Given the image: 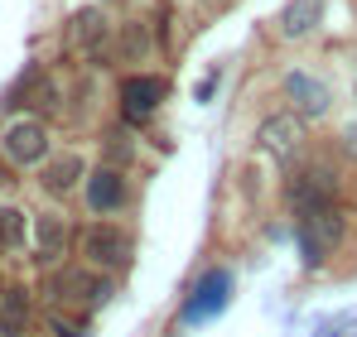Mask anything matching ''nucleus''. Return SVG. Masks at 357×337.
Returning a JSON list of instances; mask_svg holds the SVG:
<instances>
[{
	"label": "nucleus",
	"mask_w": 357,
	"mask_h": 337,
	"mask_svg": "<svg viewBox=\"0 0 357 337\" xmlns=\"http://www.w3.org/2000/svg\"><path fill=\"white\" fill-rule=\"evenodd\" d=\"M77 251H82V260L87 265H97V270H121L126 260H130V236L121 231V226H107V222H97V226H82L77 231Z\"/></svg>",
	"instance_id": "f257e3e1"
},
{
	"label": "nucleus",
	"mask_w": 357,
	"mask_h": 337,
	"mask_svg": "<svg viewBox=\"0 0 357 337\" xmlns=\"http://www.w3.org/2000/svg\"><path fill=\"white\" fill-rule=\"evenodd\" d=\"M256 145L275 159V164H295L299 150H304V120L295 111H275L261 120V130H256Z\"/></svg>",
	"instance_id": "f03ea898"
},
{
	"label": "nucleus",
	"mask_w": 357,
	"mask_h": 337,
	"mask_svg": "<svg viewBox=\"0 0 357 337\" xmlns=\"http://www.w3.org/2000/svg\"><path fill=\"white\" fill-rule=\"evenodd\" d=\"M0 150H5L10 164H20V168L44 164L49 159V130H44V120H15V125H5Z\"/></svg>",
	"instance_id": "7ed1b4c3"
},
{
	"label": "nucleus",
	"mask_w": 357,
	"mask_h": 337,
	"mask_svg": "<svg viewBox=\"0 0 357 337\" xmlns=\"http://www.w3.org/2000/svg\"><path fill=\"white\" fill-rule=\"evenodd\" d=\"M285 102L295 107L299 120H314V116L328 111L333 92H328V82L314 77V72H285Z\"/></svg>",
	"instance_id": "20e7f679"
},
{
	"label": "nucleus",
	"mask_w": 357,
	"mask_h": 337,
	"mask_svg": "<svg viewBox=\"0 0 357 337\" xmlns=\"http://www.w3.org/2000/svg\"><path fill=\"white\" fill-rule=\"evenodd\" d=\"M54 299L63 304H87V308H97V304H107L112 299V280H97V275H87V270H68L54 280Z\"/></svg>",
	"instance_id": "39448f33"
},
{
	"label": "nucleus",
	"mask_w": 357,
	"mask_h": 337,
	"mask_svg": "<svg viewBox=\"0 0 357 337\" xmlns=\"http://www.w3.org/2000/svg\"><path fill=\"white\" fill-rule=\"evenodd\" d=\"M87 207L92 212H121L126 207V178H121V168L107 164L87 178Z\"/></svg>",
	"instance_id": "423d86ee"
},
{
	"label": "nucleus",
	"mask_w": 357,
	"mask_h": 337,
	"mask_svg": "<svg viewBox=\"0 0 357 337\" xmlns=\"http://www.w3.org/2000/svg\"><path fill=\"white\" fill-rule=\"evenodd\" d=\"M227 284H232V275H227V270H213L208 280L193 289V299H188V308H183V323H198V318L218 313V308L227 304Z\"/></svg>",
	"instance_id": "0eeeda50"
},
{
	"label": "nucleus",
	"mask_w": 357,
	"mask_h": 337,
	"mask_svg": "<svg viewBox=\"0 0 357 337\" xmlns=\"http://www.w3.org/2000/svg\"><path fill=\"white\" fill-rule=\"evenodd\" d=\"M319 19H324V0H290L280 10L275 29H280V39H309L319 29Z\"/></svg>",
	"instance_id": "6e6552de"
},
{
	"label": "nucleus",
	"mask_w": 357,
	"mask_h": 337,
	"mask_svg": "<svg viewBox=\"0 0 357 337\" xmlns=\"http://www.w3.org/2000/svg\"><path fill=\"white\" fill-rule=\"evenodd\" d=\"M160 97H165V82L160 77H126L121 82V107H126V116H135V120L155 111Z\"/></svg>",
	"instance_id": "1a4fd4ad"
},
{
	"label": "nucleus",
	"mask_w": 357,
	"mask_h": 337,
	"mask_svg": "<svg viewBox=\"0 0 357 337\" xmlns=\"http://www.w3.org/2000/svg\"><path fill=\"white\" fill-rule=\"evenodd\" d=\"M34 251H39V265H59L63 251H68V226L59 217H39V226H34Z\"/></svg>",
	"instance_id": "9d476101"
},
{
	"label": "nucleus",
	"mask_w": 357,
	"mask_h": 337,
	"mask_svg": "<svg viewBox=\"0 0 357 337\" xmlns=\"http://www.w3.org/2000/svg\"><path fill=\"white\" fill-rule=\"evenodd\" d=\"M102 39H107V19H102V10H82V15H73V44L82 49V54H102Z\"/></svg>",
	"instance_id": "9b49d317"
},
{
	"label": "nucleus",
	"mask_w": 357,
	"mask_h": 337,
	"mask_svg": "<svg viewBox=\"0 0 357 337\" xmlns=\"http://www.w3.org/2000/svg\"><path fill=\"white\" fill-rule=\"evenodd\" d=\"M29 328V289H10L0 304V337H24Z\"/></svg>",
	"instance_id": "f8f14e48"
},
{
	"label": "nucleus",
	"mask_w": 357,
	"mask_h": 337,
	"mask_svg": "<svg viewBox=\"0 0 357 337\" xmlns=\"http://www.w3.org/2000/svg\"><path fill=\"white\" fill-rule=\"evenodd\" d=\"M77 178H82V159H77V155H63V159H49V164H44V188L59 193V198L77 188Z\"/></svg>",
	"instance_id": "ddd939ff"
},
{
	"label": "nucleus",
	"mask_w": 357,
	"mask_h": 337,
	"mask_svg": "<svg viewBox=\"0 0 357 337\" xmlns=\"http://www.w3.org/2000/svg\"><path fill=\"white\" fill-rule=\"evenodd\" d=\"M20 241H24V212L20 207H0V246L15 251Z\"/></svg>",
	"instance_id": "4468645a"
},
{
	"label": "nucleus",
	"mask_w": 357,
	"mask_h": 337,
	"mask_svg": "<svg viewBox=\"0 0 357 337\" xmlns=\"http://www.w3.org/2000/svg\"><path fill=\"white\" fill-rule=\"evenodd\" d=\"M121 44H126V54H130V58H140L145 49H150V34H145V24H126V39H121Z\"/></svg>",
	"instance_id": "2eb2a0df"
},
{
	"label": "nucleus",
	"mask_w": 357,
	"mask_h": 337,
	"mask_svg": "<svg viewBox=\"0 0 357 337\" xmlns=\"http://www.w3.org/2000/svg\"><path fill=\"white\" fill-rule=\"evenodd\" d=\"M54 328H59L63 337H87V333H77V328H73V323H63V318H54Z\"/></svg>",
	"instance_id": "dca6fc26"
}]
</instances>
